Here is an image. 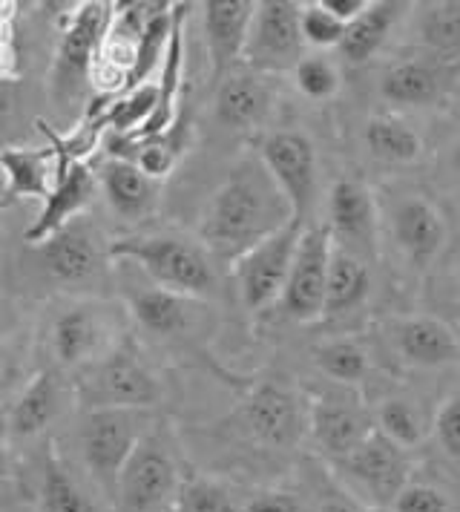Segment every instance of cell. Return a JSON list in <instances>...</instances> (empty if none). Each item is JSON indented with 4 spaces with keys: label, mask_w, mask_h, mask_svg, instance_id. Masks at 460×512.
Instances as JSON below:
<instances>
[{
    "label": "cell",
    "mask_w": 460,
    "mask_h": 512,
    "mask_svg": "<svg viewBox=\"0 0 460 512\" xmlns=\"http://www.w3.org/2000/svg\"><path fill=\"white\" fill-rule=\"evenodd\" d=\"M294 219L297 216L288 196L253 153L233 164L222 185L210 193L199 216L196 236L205 242L219 265H233L239 256L288 228Z\"/></svg>",
    "instance_id": "1"
},
{
    "label": "cell",
    "mask_w": 460,
    "mask_h": 512,
    "mask_svg": "<svg viewBox=\"0 0 460 512\" xmlns=\"http://www.w3.org/2000/svg\"><path fill=\"white\" fill-rule=\"evenodd\" d=\"M110 251L115 262L133 265L144 274V280L164 291L196 300H213L222 291L219 262L199 236L179 231L130 233L113 239Z\"/></svg>",
    "instance_id": "2"
},
{
    "label": "cell",
    "mask_w": 460,
    "mask_h": 512,
    "mask_svg": "<svg viewBox=\"0 0 460 512\" xmlns=\"http://www.w3.org/2000/svg\"><path fill=\"white\" fill-rule=\"evenodd\" d=\"M133 317L127 305L101 297H75L58 305L46 320V351L55 372H87L113 354L130 334Z\"/></svg>",
    "instance_id": "3"
},
{
    "label": "cell",
    "mask_w": 460,
    "mask_h": 512,
    "mask_svg": "<svg viewBox=\"0 0 460 512\" xmlns=\"http://www.w3.org/2000/svg\"><path fill=\"white\" fill-rule=\"evenodd\" d=\"M190 466H184L176 435L156 423L124 466L113 495L115 512H173Z\"/></svg>",
    "instance_id": "4"
},
{
    "label": "cell",
    "mask_w": 460,
    "mask_h": 512,
    "mask_svg": "<svg viewBox=\"0 0 460 512\" xmlns=\"http://www.w3.org/2000/svg\"><path fill=\"white\" fill-rule=\"evenodd\" d=\"M159 420L150 409H92L78 423V452L92 484L113 504L118 478Z\"/></svg>",
    "instance_id": "5"
},
{
    "label": "cell",
    "mask_w": 460,
    "mask_h": 512,
    "mask_svg": "<svg viewBox=\"0 0 460 512\" xmlns=\"http://www.w3.org/2000/svg\"><path fill=\"white\" fill-rule=\"evenodd\" d=\"M124 305L133 317V326L161 346L202 351L219 331V314L210 300L173 294L153 282L127 288Z\"/></svg>",
    "instance_id": "6"
},
{
    "label": "cell",
    "mask_w": 460,
    "mask_h": 512,
    "mask_svg": "<svg viewBox=\"0 0 460 512\" xmlns=\"http://www.w3.org/2000/svg\"><path fill=\"white\" fill-rule=\"evenodd\" d=\"M159 377L141 357L133 337H127L113 354L98 360L75 377L72 397L84 412L92 409H156L161 403Z\"/></svg>",
    "instance_id": "7"
},
{
    "label": "cell",
    "mask_w": 460,
    "mask_h": 512,
    "mask_svg": "<svg viewBox=\"0 0 460 512\" xmlns=\"http://www.w3.org/2000/svg\"><path fill=\"white\" fill-rule=\"evenodd\" d=\"M328 472L366 510H391L397 495L412 484V452L374 432L340 461H328Z\"/></svg>",
    "instance_id": "8"
},
{
    "label": "cell",
    "mask_w": 460,
    "mask_h": 512,
    "mask_svg": "<svg viewBox=\"0 0 460 512\" xmlns=\"http://www.w3.org/2000/svg\"><path fill=\"white\" fill-rule=\"evenodd\" d=\"M113 3H75L67 12V24L61 29V41L55 49V61L49 72V95L58 107L81 104L92 87L98 49L113 21Z\"/></svg>",
    "instance_id": "9"
},
{
    "label": "cell",
    "mask_w": 460,
    "mask_h": 512,
    "mask_svg": "<svg viewBox=\"0 0 460 512\" xmlns=\"http://www.w3.org/2000/svg\"><path fill=\"white\" fill-rule=\"evenodd\" d=\"M233 420L259 449L288 452L308 435V400L282 380H259L248 386Z\"/></svg>",
    "instance_id": "10"
},
{
    "label": "cell",
    "mask_w": 460,
    "mask_h": 512,
    "mask_svg": "<svg viewBox=\"0 0 460 512\" xmlns=\"http://www.w3.org/2000/svg\"><path fill=\"white\" fill-rule=\"evenodd\" d=\"M308 438L328 461H340L377 432L374 406H368L360 389L328 383L308 392Z\"/></svg>",
    "instance_id": "11"
},
{
    "label": "cell",
    "mask_w": 460,
    "mask_h": 512,
    "mask_svg": "<svg viewBox=\"0 0 460 512\" xmlns=\"http://www.w3.org/2000/svg\"><path fill=\"white\" fill-rule=\"evenodd\" d=\"M305 228L308 225L294 219L288 228L259 242L256 248L233 262V285L242 308L259 314L282 300Z\"/></svg>",
    "instance_id": "12"
},
{
    "label": "cell",
    "mask_w": 460,
    "mask_h": 512,
    "mask_svg": "<svg viewBox=\"0 0 460 512\" xmlns=\"http://www.w3.org/2000/svg\"><path fill=\"white\" fill-rule=\"evenodd\" d=\"M256 156L288 196L297 222L314 225L311 213L317 205V185H320V159L314 141L302 130H265L256 139Z\"/></svg>",
    "instance_id": "13"
},
{
    "label": "cell",
    "mask_w": 460,
    "mask_h": 512,
    "mask_svg": "<svg viewBox=\"0 0 460 512\" xmlns=\"http://www.w3.org/2000/svg\"><path fill=\"white\" fill-rule=\"evenodd\" d=\"M110 248L113 242L104 239L98 225L78 219L32 251L49 280L64 288H87L110 277V262H115Z\"/></svg>",
    "instance_id": "14"
},
{
    "label": "cell",
    "mask_w": 460,
    "mask_h": 512,
    "mask_svg": "<svg viewBox=\"0 0 460 512\" xmlns=\"http://www.w3.org/2000/svg\"><path fill=\"white\" fill-rule=\"evenodd\" d=\"M380 208L383 231L391 239L394 251L403 256L412 271H426L449 239L446 216L435 205V199L420 190H400L391 196L389 205Z\"/></svg>",
    "instance_id": "15"
},
{
    "label": "cell",
    "mask_w": 460,
    "mask_h": 512,
    "mask_svg": "<svg viewBox=\"0 0 460 512\" xmlns=\"http://www.w3.org/2000/svg\"><path fill=\"white\" fill-rule=\"evenodd\" d=\"M299 9L302 3L297 0H259L242 67L262 75L294 72L308 55L299 29Z\"/></svg>",
    "instance_id": "16"
},
{
    "label": "cell",
    "mask_w": 460,
    "mask_h": 512,
    "mask_svg": "<svg viewBox=\"0 0 460 512\" xmlns=\"http://www.w3.org/2000/svg\"><path fill=\"white\" fill-rule=\"evenodd\" d=\"M325 225L337 248L360 259H374L380 254L383 236V208L374 190L360 179H337L328 190Z\"/></svg>",
    "instance_id": "17"
},
{
    "label": "cell",
    "mask_w": 460,
    "mask_h": 512,
    "mask_svg": "<svg viewBox=\"0 0 460 512\" xmlns=\"http://www.w3.org/2000/svg\"><path fill=\"white\" fill-rule=\"evenodd\" d=\"M334 256V239L325 222H314L302 233L297 259L282 294V311L294 323H317L325 320V294H328V271Z\"/></svg>",
    "instance_id": "18"
},
{
    "label": "cell",
    "mask_w": 460,
    "mask_h": 512,
    "mask_svg": "<svg viewBox=\"0 0 460 512\" xmlns=\"http://www.w3.org/2000/svg\"><path fill=\"white\" fill-rule=\"evenodd\" d=\"M391 351L409 369H446L460 363V337L432 314H397L386 320Z\"/></svg>",
    "instance_id": "19"
},
{
    "label": "cell",
    "mask_w": 460,
    "mask_h": 512,
    "mask_svg": "<svg viewBox=\"0 0 460 512\" xmlns=\"http://www.w3.org/2000/svg\"><path fill=\"white\" fill-rule=\"evenodd\" d=\"M256 6L259 3H253V0H210V3H202V29H205L210 84L213 87L222 84L230 72L242 67Z\"/></svg>",
    "instance_id": "20"
},
{
    "label": "cell",
    "mask_w": 460,
    "mask_h": 512,
    "mask_svg": "<svg viewBox=\"0 0 460 512\" xmlns=\"http://www.w3.org/2000/svg\"><path fill=\"white\" fill-rule=\"evenodd\" d=\"M213 107L219 124H225L233 133H245V136H262L265 124L274 116V87L268 81V75L253 72L248 67L233 70L213 87Z\"/></svg>",
    "instance_id": "21"
},
{
    "label": "cell",
    "mask_w": 460,
    "mask_h": 512,
    "mask_svg": "<svg viewBox=\"0 0 460 512\" xmlns=\"http://www.w3.org/2000/svg\"><path fill=\"white\" fill-rule=\"evenodd\" d=\"M98 190L107 202V208L127 225H138L156 216L161 205L164 182L147 176L136 162L104 159L95 167Z\"/></svg>",
    "instance_id": "22"
},
{
    "label": "cell",
    "mask_w": 460,
    "mask_h": 512,
    "mask_svg": "<svg viewBox=\"0 0 460 512\" xmlns=\"http://www.w3.org/2000/svg\"><path fill=\"white\" fill-rule=\"evenodd\" d=\"M98 190V176L87 162H78L64 176L55 179V187L44 202L41 213L35 216V222L23 231V242L29 248L44 245L49 236L64 231L67 225L78 222L81 213L90 208Z\"/></svg>",
    "instance_id": "23"
},
{
    "label": "cell",
    "mask_w": 460,
    "mask_h": 512,
    "mask_svg": "<svg viewBox=\"0 0 460 512\" xmlns=\"http://www.w3.org/2000/svg\"><path fill=\"white\" fill-rule=\"evenodd\" d=\"M380 95L394 107H437L449 98V64L426 55L397 61L383 72Z\"/></svg>",
    "instance_id": "24"
},
{
    "label": "cell",
    "mask_w": 460,
    "mask_h": 512,
    "mask_svg": "<svg viewBox=\"0 0 460 512\" xmlns=\"http://www.w3.org/2000/svg\"><path fill=\"white\" fill-rule=\"evenodd\" d=\"M64 400H67V386L61 380V372L44 369L35 374L9 406V415H6L9 441H32L44 435L61 415Z\"/></svg>",
    "instance_id": "25"
},
{
    "label": "cell",
    "mask_w": 460,
    "mask_h": 512,
    "mask_svg": "<svg viewBox=\"0 0 460 512\" xmlns=\"http://www.w3.org/2000/svg\"><path fill=\"white\" fill-rule=\"evenodd\" d=\"M6 202L35 199L44 205L55 187V150L46 147H3L0 153Z\"/></svg>",
    "instance_id": "26"
},
{
    "label": "cell",
    "mask_w": 460,
    "mask_h": 512,
    "mask_svg": "<svg viewBox=\"0 0 460 512\" xmlns=\"http://www.w3.org/2000/svg\"><path fill=\"white\" fill-rule=\"evenodd\" d=\"M406 3L397 0H371L366 12L354 18L345 29V41L340 47L348 64H368L374 55H380L391 41L400 18L406 15Z\"/></svg>",
    "instance_id": "27"
},
{
    "label": "cell",
    "mask_w": 460,
    "mask_h": 512,
    "mask_svg": "<svg viewBox=\"0 0 460 512\" xmlns=\"http://www.w3.org/2000/svg\"><path fill=\"white\" fill-rule=\"evenodd\" d=\"M363 147L380 164L389 167H409L423 156V136L414 130L406 118L394 113H377L363 127Z\"/></svg>",
    "instance_id": "28"
},
{
    "label": "cell",
    "mask_w": 460,
    "mask_h": 512,
    "mask_svg": "<svg viewBox=\"0 0 460 512\" xmlns=\"http://www.w3.org/2000/svg\"><path fill=\"white\" fill-rule=\"evenodd\" d=\"M371 294V262L348 254L334 245L328 294H325V320H340L363 308Z\"/></svg>",
    "instance_id": "29"
},
{
    "label": "cell",
    "mask_w": 460,
    "mask_h": 512,
    "mask_svg": "<svg viewBox=\"0 0 460 512\" xmlns=\"http://www.w3.org/2000/svg\"><path fill=\"white\" fill-rule=\"evenodd\" d=\"M417 44L426 52V58H435L440 64L460 61V3L458 0H440L417 6Z\"/></svg>",
    "instance_id": "30"
},
{
    "label": "cell",
    "mask_w": 460,
    "mask_h": 512,
    "mask_svg": "<svg viewBox=\"0 0 460 512\" xmlns=\"http://www.w3.org/2000/svg\"><path fill=\"white\" fill-rule=\"evenodd\" d=\"M374 420H377V432H383L389 441L414 452L426 438H432L435 415L429 418L414 397L389 395L374 406Z\"/></svg>",
    "instance_id": "31"
},
{
    "label": "cell",
    "mask_w": 460,
    "mask_h": 512,
    "mask_svg": "<svg viewBox=\"0 0 460 512\" xmlns=\"http://www.w3.org/2000/svg\"><path fill=\"white\" fill-rule=\"evenodd\" d=\"M311 360L317 366V372L325 374L328 383H340V386H360L371 372V357L366 346L357 337L337 334L317 343L311 349Z\"/></svg>",
    "instance_id": "32"
},
{
    "label": "cell",
    "mask_w": 460,
    "mask_h": 512,
    "mask_svg": "<svg viewBox=\"0 0 460 512\" xmlns=\"http://www.w3.org/2000/svg\"><path fill=\"white\" fill-rule=\"evenodd\" d=\"M190 139H193V118H190V113L182 110L179 118L164 133L153 136V139H141L136 164L147 176L164 182L184 159V153L190 147Z\"/></svg>",
    "instance_id": "33"
},
{
    "label": "cell",
    "mask_w": 460,
    "mask_h": 512,
    "mask_svg": "<svg viewBox=\"0 0 460 512\" xmlns=\"http://www.w3.org/2000/svg\"><path fill=\"white\" fill-rule=\"evenodd\" d=\"M245 498L248 495H242L236 487L190 466L173 512H242Z\"/></svg>",
    "instance_id": "34"
},
{
    "label": "cell",
    "mask_w": 460,
    "mask_h": 512,
    "mask_svg": "<svg viewBox=\"0 0 460 512\" xmlns=\"http://www.w3.org/2000/svg\"><path fill=\"white\" fill-rule=\"evenodd\" d=\"M41 501L46 512H98L92 507V501L75 484V478L67 472V466L61 464L58 452L52 449V443H46L44 449V475H41Z\"/></svg>",
    "instance_id": "35"
},
{
    "label": "cell",
    "mask_w": 460,
    "mask_h": 512,
    "mask_svg": "<svg viewBox=\"0 0 460 512\" xmlns=\"http://www.w3.org/2000/svg\"><path fill=\"white\" fill-rule=\"evenodd\" d=\"M291 78H294L297 93L302 98H308V101H314V104L331 101L334 95L340 93V84H343L334 58L325 55V52H308L294 67Z\"/></svg>",
    "instance_id": "36"
},
{
    "label": "cell",
    "mask_w": 460,
    "mask_h": 512,
    "mask_svg": "<svg viewBox=\"0 0 460 512\" xmlns=\"http://www.w3.org/2000/svg\"><path fill=\"white\" fill-rule=\"evenodd\" d=\"M299 29H302V41L305 47L325 52V49H340L345 41L343 18H337L322 0H308L299 9Z\"/></svg>",
    "instance_id": "37"
},
{
    "label": "cell",
    "mask_w": 460,
    "mask_h": 512,
    "mask_svg": "<svg viewBox=\"0 0 460 512\" xmlns=\"http://www.w3.org/2000/svg\"><path fill=\"white\" fill-rule=\"evenodd\" d=\"M432 438L449 461L460 464V392L449 395L440 403L435 420H432Z\"/></svg>",
    "instance_id": "38"
},
{
    "label": "cell",
    "mask_w": 460,
    "mask_h": 512,
    "mask_svg": "<svg viewBox=\"0 0 460 512\" xmlns=\"http://www.w3.org/2000/svg\"><path fill=\"white\" fill-rule=\"evenodd\" d=\"M391 512H449V498L432 484L412 481L409 487L397 495L391 504Z\"/></svg>",
    "instance_id": "39"
},
{
    "label": "cell",
    "mask_w": 460,
    "mask_h": 512,
    "mask_svg": "<svg viewBox=\"0 0 460 512\" xmlns=\"http://www.w3.org/2000/svg\"><path fill=\"white\" fill-rule=\"evenodd\" d=\"M308 504H311V510L314 512H368L357 498H351V495L331 478L328 466H325V484L314 481V492H311Z\"/></svg>",
    "instance_id": "40"
},
{
    "label": "cell",
    "mask_w": 460,
    "mask_h": 512,
    "mask_svg": "<svg viewBox=\"0 0 460 512\" xmlns=\"http://www.w3.org/2000/svg\"><path fill=\"white\" fill-rule=\"evenodd\" d=\"M242 512H314L305 495L288 489H259L245 498Z\"/></svg>",
    "instance_id": "41"
},
{
    "label": "cell",
    "mask_w": 460,
    "mask_h": 512,
    "mask_svg": "<svg viewBox=\"0 0 460 512\" xmlns=\"http://www.w3.org/2000/svg\"><path fill=\"white\" fill-rule=\"evenodd\" d=\"M322 3H325L337 18H343L345 24H351L354 18H360L368 6H371V0H322Z\"/></svg>",
    "instance_id": "42"
},
{
    "label": "cell",
    "mask_w": 460,
    "mask_h": 512,
    "mask_svg": "<svg viewBox=\"0 0 460 512\" xmlns=\"http://www.w3.org/2000/svg\"><path fill=\"white\" fill-rule=\"evenodd\" d=\"M449 98L460 107V61L449 64Z\"/></svg>",
    "instance_id": "43"
},
{
    "label": "cell",
    "mask_w": 460,
    "mask_h": 512,
    "mask_svg": "<svg viewBox=\"0 0 460 512\" xmlns=\"http://www.w3.org/2000/svg\"><path fill=\"white\" fill-rule=\"evenodd\" d=\"M449 173H452L455 190L460 193V141L452 147V156H449Z\"/></svg>",
    "instance_id": "44"
},
{
    "label": "cell",
    "mask_w": 460,
    "mask_h": 512,
    "mask_svg": "<svg viewBox=\"0 0 460 512\" xmlns=\"http://www.w3.org/2000/svg\"><path fill=\"white\" fill-rule=\"evenodd\" d=\"M458 288H460V265H458Z\"/></svg>",
    "instance_id": "45"
}]
</instances>
